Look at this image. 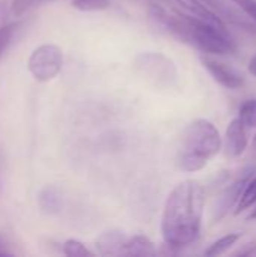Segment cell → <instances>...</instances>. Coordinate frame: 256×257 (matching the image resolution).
Instances as JSON below:
<instances>
[{
	"mask_svg": "<svg viewBox=\"0 0 256 257\" xmlns=\"http://www.w3.org/2000/svg\"><path fill=\"white\" fill-rule=\"evenodd\" d=\"M136 63L140 71H143L146 75H151V78L154 80L170 81L172 78L177 77L174 63L163 54L143 53L136 59Z\"/></svg>",
	"mask_w": 256,
	"mask_h": 257,
	"instance_id": "5b68a950",
	"label": "cell"
},
{
	"mask_svg": "<svg viewBox=\"0 0 256 257\" xmlns=\"http://www.w3.org/2000/svg\"><path fill=\"white\" fill-rule=\"evenodd\" d=\"M39 2H42V0H39Z\"/></svg>",
	"mask_w": 256,
	"mask_h": 257,
	"instance_id": "d4e9b609",
	"label": "cell"
},
{
	"mask_svg": "<svg viewBox=\"0 0 256 257\" xmlns=\"http://www.w3.org/2000/svg\"><path fill=\"white\" fill-rule=\"evenodd\" d=\"M202 65L208 71V74L223 87L237 90L244 86V77L241 72L234 69L232 66L214 60L211 57H202Z\"/></svg>",
	"mask_w": 256,
	"mask_h": 257,
	"instance_id": "8992f818",
	"label": "cell"
},
{
	"mask_svg": "<svg viewBox=\"0 0 256 257\" xmlns=\"http://www.w3.org/2000/svg\"><path fill=\"white\" fill-rule=\"evenodd\" d=\"M63 254L68 257H92L95 256L94 251H91L89 248H86V245L77 239H68L65 241L63 247H62Z\"/></svg>",
	"mask_w": 256,
	"mask_h": 257,
	"instance_id": "2e32d148",
	"label": "cell"
},
{
	"mask_svg": "<svg viewBox=\"0 0 256 257\" xmlns=\"http://www.w3.org/2000/svg\"><path fill=\"white\" fill-rule=\"evenodd\" d=\"M249 178H250V172H249V175L241 176L240 179H237L228 188L223 190V193L219 196V199L216 202V206H214V220L216 221H220L229 212V209H232L237 205L238 197H240V194L243 191V187L246 185Z\"/></svg>",
	"mask_w": 256,
	"mask_h": 257,
	"instance_id": "ba28073f",
	"label": "cell"
},
{
	"mask_svg": "<svg viewBox=\"0 0 256 257\" xmlns=\"http://www.w3.org/2000/svg\"><path fill=\"white\" fill-rule=\"evenodd\" d=\"M38 205L45 214H50V215L57 214L62 211V205H63L62 193L59 191V188L48 185L44 190H41L38 196Z\"/></svg>",
	"mask_w": 256,
	"mask_h": 257,
	"instance_id": "8fae6325",
	"label": "cell"
},
{
	"mask_svg": "<svg viewBox=\"0 0 256 257\" xmlns=\"http://www.w3.org/2000/svg\"><path fill=\"white\" fill-rule=\"evenodd\" d=\"M174 2H177L183 8L184 14L193 18H198L201 21H205L219 27H226L222 17L217 12H214L204 0H174Z\"/></svg>",
	"mask_w": 256,
	"mask_h": 257,
	"instance_id": "9c48e42d",
	"label": "cell"
},
{
	"mask_svg": "<svg viewBox=\"0 0 256 257\" xmlns=\"http://www.w3.org/2000/svg\"><path fill=\"white\" fill-rule=\"evenodd\" d=\"M222 151V136L208 119L190 122L183 136L177 154V166L181 172L195 173L202 170Z\"/></svg>",
	"mask_w": 256,
	"mask_h": 257,
	"instance_id": "3957f363",
	"label": "cell"
},
{
	"mask_svg": "<svg viewBox=\"0 0 256 257\" xmlns=\"http://www.w3.org/2000/svg\"><path fill=\"white\" fill-rule=\"evenodd\" d=\"M252 152H253V155L256 157V134L255 137H253V140H252Z\"/></svg>",
	"mask_w": 256,
	"mask_h": 257,
	"instance_id": "cb8c5ba5",
	"label": "cell"
},
{
	"mask_svg": "<svg viewBox=\"0 0 256 257\" xmlns=\"http://www.w3.org/2000/svg\"><path fill=\"white\" fill-rule=\"evenodd\" d=\"M151 20L163 32L208 54H231L235 44L226 27H219L187 14H169L158 5L149 8Z\"/></svg>",
	"mask_w": 256,
	"mask_h": 257,
	"instance_id": "7a4b0ae2",
	"label": "cell"
},
{
	"mask_svg": "<svg viewBox=\"0 0 256 257\" xmlns=\"http://www.w3.org/2000/svg\"><path fill=\"white\" fill-rule=\"evenodd\" d=\"M72 6L80 11L92 12V11L107 9L110 6V2L109 0H72Z\"/></svg>",
	"mask_w": 256,
	"mask_h": 257,
	"instance_id": "ac0fdd59",
	"label": "cell"
},
{
	"mask_svg": "<svg viewBox=\"0 0 256 257\" xmlns=\"http://www.w3.org/2000/svg\"><path fill=\"white\" fill-rule=\"evenodd\" d=\"M240 239V235L238 233H229V235H225L222 238H219L217 241H214L207 250H205V256L208 257H216L225 254L231 247H234Z\"/></svg>",
	"mask_w": 256,
	"mask_h": 257,
	"instance_id": "5bb4252c",
	"label": "cell"
},
{
	"mask_svg": "<svg viewBox=\"0 0 256 257\" xmlns=\"http://www.w3.org/2000/svg\"><path fill=\"white\" fill-rule=\"evenodd\" d=\"M256 205V176H250L243 187V191L238 197V202L235 205V214L240 215L249 209H252Z\"/></svg>",
	"mask_w": 256,
	"mask_h": 257,
	"instance_id": "4fadbf2b",
	"label": "cell"
},
{
	"mask_svg": "<svg viewBox=\"0 0 256 257\" xmlns=\"http://www.w3.org/2000/svg\"><path fill=\"white\" fill-rule=\"evenodd\" d=\"M155 251V245L154 242L143 236V235H134V236H125L119 256H154Z\"/></svg>",
	"mask_w": 256,
	"mask_h": 257,
	"instance_id": "30bf717a",
	"label": "cell"
},
{
	"mask_svg": "<svg viewBox=\"0 0 256 257\" xmlns=\"http://www.w3.org/2000/svg\"><path fill=\"white\" fill-rule=\"evenodd\" d=\"M237 117L247 130L256 128V98H250L240 105Z\"/></svg>",
	"mask_w": 256,
	"mask_h": 257,
	"instance_id": "9a60e30c",
	"label": "cell"
},
{
	"mask_svg": "<svg viewBox=\"0 0 256 257\" xmlns=\"http://www.w3.org/2000/svg\"><path fill=\"white\" fill-rule=\"evenodd\" d=\"M249 72L256 77V54L252 56V59L249 60Z\"/></svg>",
	"mask_w": 256,
	"mask_h": 257,
	"instance_id": "7402d4cb",
	"label": "cell"
},
{
	"mask_svg": "<svg viewBox=\"0 0 256 257\" xmlns=\"http://www.w3.org/2000/svg\"><path fill=\"white\" fill-rule=\"evenodd\" d=\"M17 27H18L17 23H11V24L0 26V59L5 54V51L8 50V47L11 45Z\"/></svg>",
	"mask_w": 256,
	"mask_h": 257,
	"instance_id": "e0dca14e",
	"label": "cell"
},
{
	"mask_svg": "<svg viewBox=\"0 0 256 257\" xmlns=\"http://www.w3.org/2000/svg\"><path fill=\"white\" fill-rule=\"evenodd\" d=\"M125 235L121 232H106L97 239V248L101 256H119Z\"/></svg>",
	"mask_w": 256,
	"mask_h": 257,
	"instance_id": "7c38bea8",
	"label": "cell"
},
{
	"mask_svg": "<svg viewBox=\"0 0 256 257\" xmlns=\"http://www.w3.org/2000/svg\"><path fill=\"white\" fill-rule=\"evenodd\" d=\"M36 3H39V0H14L12 2V12L15 17H20Z\"/></svg>",
	"mask_w": 256,
	"mask_h": 257,
	"instance_id": "ffe728a7",
	"label": "cell"
},
{
	"mask_svg": "<svg viewBox=\"0 0 256 257\" xmlns=\"http://www.w3.org/2000/svg\"><path fill=\"white\" fill-rule=\"evenodd\" d=\"M247 218H249V220H256V205L250 209V214L247 215Z\"/></svg>",
	"mask_w": 256,
	"mask_h": 257,
	"instance_id": "603a6c76",
	"label": "cell"
},
{
	"mask_svg": "<svg viewBox=\"0 0 256 257\" xmlns=\"http://www.w3.org/2000/svg\"><path fill=\"white\" fill-rule=\"evenodd\" d=\"M249 145L247 139V128L241 123L238 117L232 119L226 128L225 139H222V149L228 158H238L241 157Z\"/></svg>",
	"mask_w": 256,
	"mask_h": 257,
	"instance_id": "52a82bcc",
	"label": "cell"
},
{
	"mask_svg": "<svg viewBox=\"0 0 256 257\" xmlns=\"http://www.w3.org/2000/svg\"><path fill=\"white\" fill-rule=\"evenodd\" d=\"M11 251L8 250V242L5 239V236L0 235V256H9Z\"/></svg>",
	"mask_w": 256,
	"mask_h": 257,
	"instance_id": "44dd1931",
	"label": "cell"
},
{
	"mask_svg": "<svg viewBox=\"0 0 256 257\" xmlns=\"http://www.w3.org/2000/svg\"><path fill=\"white\" fill-rule=\"evenodd\" d=\"M205 199V188L196 179H186L175 185L166 199L161 215V236L166 245L183 248L198 241Z\"/></svg>",
	"mask_w": 256,
	"mask_h": 257,
	"instance_id": "6da1fadb",
	"label": "cell"
},
{
	"mask_svg": "<svg viewBox=\"0 0 256 257\" xmlns=\"http://www.w3.org/2000/svg\"><path fill=\"white\" fill-rule=\"evenodd\" d=\"M256 23V0H229Z\"/></svg>",
	"mask_w": 256,
	"mask_h": 257,
	"instance_id": "d6986e66",
	"label": "cell"
},
{
	"mask_svg": "<svg viewBox=\"0 0 256 257\" xmlns=\"http://www.w3.org/2000/svg\"><path fill=\"white\" fill-rule=\"evenodd\" d=\"M27 68L32 77L39 83L56 78L63 68L62 48L56 44H42L36 47L27 60Z\"/></svg>",
	"mask_w": 256,
	"mask_h": 257,
	"instance_id": "277c9868",
	"label": "cell"
}]
</instances>
